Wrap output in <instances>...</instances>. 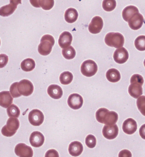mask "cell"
<instances>
[{"instance_id": "42", "label": "cell", "mask_w": 145, "mask_h": 157, "mask_svg": "<svg viewBox=\"0 0 145 157\" xmlns=\"http://www.w3.org/2000/svg\"><path fill=\"white\" fill-rule=\"evenodd\" d=\"M143 64H144V66H145V60H144V62H143Z\"/></svg>"}, {"instance_id": "36", "label": "cell", "mask_w": 145, "mask_h": 157, "mask_svg": "<svg viewBox=\"0 0 145 157\" xmlns=\"http://www.w3.org/2000/svg\"><path fill=\"white\" fill-rule=\"evenodd\" d=\"M9 58L6 54H0V68L5 67L8 63Z\"/></svg>"}, {"instance_id": "22", "label": "cell", "mask_w": 145, "mask_h": 157, "mask_svg": "<svg viewBox=\"0 0 145 157\" xmlns=\"http://www.w3.org/2000/svg\"><path fill=\"white\" fill-rule=\"evenodd\" d=\"M64 17L67 23L73 24L78 19V13L74 8H69L65 12Z\"/></svg>"}, {"instance_id": "7", "label": "cell", "mask_w": 145, "mask_h": 157, "mask_svg": "<svg viewBox=\"0 0 145 157\" xmlns=\"http://www.w3.org/2000/svg\"><path fill=\"white\" fill-rule=\"evenodd\" d=\"M44 116L42 111L39 109H33L28 114L30 123L35 126H39L43 123Z\"/></svg>"}, {"instance_id": "26", "label": "cell", "mask_w": 145, "mask_h": 157, "mask_svg": "<svg viewBox=\"0 0 145 157\" xmlns=\"http://www.w3.org/2000/svg\"><path fill=\"white\" fill-rule=\"evenodd\" d=\"M73 79V75L69 71L63 72L60 76V82L63 85H68L71 84Z\"/></svg>"}, {"instance_id": "2", "label": "cell", "mask_w": 145, "mask_h": 157, "mask_svg": "<svg viewBox=\"0 0 145 157\" xmlns=\"http://www.w3.org/2000/svg\"><path fill=\"white\" fill-rule=\"evenodd\" d=\"M104 42L110 47L119 48L123 47L125 43V39L121 33L111 32L106 34Z\"/></svg>"}, {"instance_id": "16", "label": "cell", "mask_w": 145, "mask_h": 157, "mask_svg": "<svg viewBox=\"0 0 145 157\" xmlns=\"http://www.w3.org/2000/svg\"><path fill=\"white\" fill-rule=\"evenodd\" d=\"M141 84L138 82L131 83L128 88V92L130 95L134 98H140L143 94V88Z\"/></svg>"}, {"instance_id": "8", "label": "cell", "mask_w": 145, "mask_h": 157, "mask_svg": "<svg viewBox=\"0 0 145 157\" xmlns=\"http://www.w3.org/2000/svg\"><path fill=\"white\" fill-rule=\"evenodd\" d=\"M103 25L104 22L102 17L99 16H95L92 19L89 25V31L91 34H96L102 31Z\"/></svg>"}, {"instance_id": "21", "label": "cell", "mask_w": 145, "mask_h": 157, "mask_svg": "<svg viewBox=\"0 0 145 157\" xmlns=\"http://www.w3.org/2000/svg\"><path fill=\"white\" fill-rule=\"evenodd\" d=\"M139 13V10L136 6L133 5L128 6L124 9L122 12V16L124 20L126 22L128 21L136 14Z\"/></svg>"}, {"instance_id": "20", "label": "cell", "mask_w": 145, "mask_h": 157, "mask_svg": "<svg viewBox=\"0 0 145 157\" xmlns=\"http://www.w3.org/2000/svg\"><path fill=\"white\" fill-rule=\"evenodd\" d=\"M47 92L51 98L56 100L60 99L63 95V90L61 86L56 84H52L48 86Z\"/></svg>"}, {"instance_id": "30", "label": "cell", "mask_w": 145, "mask_h": 157, "mask_svg": "<svg viewBox=\"0 0 145 157\" xmlns=\"http://www.w3.org/2000/svg\"><path fill=\"white\" fill-rule=\"evenodd\" d=\"M134 46L139 51H145V36H138L135 39Z\"/></svg>"}, {"instance_id": "38", "label": "cell", "mask_w": 145, "mask_h": 157, "mask_svg": "<svg viewBox=\"0 0 145 157\" xmlns=\"http://www.w3.org/2000/svg\"><path fill=\"white\" fill-rule=\"evenodd\" d=\"M139 133L141 136V137L145 140V124L142 125L140 127V130H139Z\"/></svg>"}, {"instance_id": "43", "label": "cell", "mask_w": 145, "mask_h": 157, "mask_svg": "<svg viewBox=\"0 0 145 157\" xmlns=\"http://www.w3.org/2000/svg\"><path fill=\"white\" fill-rule=\"evenodd\" d=\"M0 46H1V39H0Z\"/></svg>"}, {"instance_id": "28", "label": "cell", "mask_w": 145, "mask_h": 157, "mask_svg": "<svg viewBox=\"0 0 145 157\" xmlns=\"http://www.w3.org/2000/svg\"><path fill=\"white\" fill-rule=\"evenodd\" d=\"M62 54L65 59L71 60L74 58L76 55V52L74 47L71 46L63 49L62 50Z\"/></svg>"}, {"instance_id": "33", "label": "cell", "mask_w": 145, "mask_h": 157, "mask_svg": "<svg viewBox=\"0 0 145 157\" xmlns=\"http://www.w3.org/2000/svg\"><path fill=\"white\" fill-rule=\"evenodd\" d=\"M85 144L90 149L94 148L96 145V139L94 136L89 134L86 137Z\"/></svg>"}, {"instance_id": "10", "label": "cell", "mask_w": 145, "mask_h": 157, "mask_svg": "<svg viewBox=\"0 0 145 157\" xmlns=\"http://www.w3.org/2000/svg\"><path fill=\"white\" fill-rule=\"evenodd\" d=\"M15 153L20 157H32L34 154L31 147L24 143H20L16 145Z\"/></svg>"}, {"instance_id": "41", "label": "cell", "mask_w": 145, "mask_h": 157, "mask_svg": "<svg viewBox=\"0 0 145 157\" xmlns=\"http://www.w3.org/2000/svg\"><path fill=\"white\" fill-rule=\"evenodd\" d=\"M10 3L17 6L18 4H22V0H10Z\"/></svg>"}, {"instance_id": "17", "label": "cell", "mask_w": 145, "mask_h": 157, "mask_svg": "<svg viewBox=\"0 0 145 157\" xmlns=\"http://www.w3.org/2000/svg\"><path fill=\"white\" fill-rule=\"evenodd\" d=\"M73 40V36L71 33L68 32H63L60 36L59 44L62 48H65L70 46Z\"/></svg>"}, {"instance_id": "3", "label": "cell", "mask_w": 145, "mask_h": 157, "mask_svg": "<svg viewBox=\"0 0 145 157\" xmlns=\"http://www.w3.org/2000/svg\"><path fill=\"white\" fill-rule=\"evenodd\" d=\"M55 43V39L53 36L49 34L43 36L38 46V51L40 54L43 56L50 54Z\"/></svg>"}, {"instance_id": "40", "label": "cell", "mask_w": 145, "mask_h": 157, "mask_svg": "<svg viewBox=\"0 0 145 157\" xmlns=\"http://www.w3.org/2000/svg\"><path fill=\"white\" fill-rule=\"evenodd\" d=\"M30 2L34 7L36 8H40L39 0H30Z\"/></svg>"}, {"instance_id": "18", "label": "cell", "mask_w": 145, "mask_h": 157, "mask_svg": "<svg viewBox=\"0 0 145 157\" xmlns=\"http://www.w3.org/2000/svg\"><path fill=\"white\" fill-rule=\"evenodd\" d=\"M13 102V97L9 91H2L0 92V106L7 108L11 105Z\"/></svg>"}, {"instance_id": "24", "label": "cell", "mask_w": 145, "mask_h": 157, "mask_svg": "<svg viewBox=\"0 0 145 157\" xmlns=\"http://www.w3.org/2000/svg\"><path fill=\"white\" fill-rule=\"evenodd\" d=\"M16 8V6L10 3L7 5L2 6L0 8V16L6 17L11 16L15 12Z\"/></svg>"}, {"instance_id": "31", "label": "cell", "mask_w": 145, "mask_h": 157, "mask_svg": "<svg viewBox=\"0 0 145 157\" xmlns=\"http://www.w3.org/2000/svg\"><path fill=\"white\" fill-rule=\"evenodd\" d=\"M40 6L43 10H49L54 6V0H39Z\"/></svg>"}, {"instance_id": "19", "label": "cell", "mask_w": 145, "mask_h": 157, "mask_svg": "<svg viewBox=\"0 0 145 157\" xmlns=\"http://www.w3.org/2000/svg\"><path fill=\"white\" fill-rule=\"evenodd\" d=\"M69 153L73 157L79 156L83 150V145L78 141L72 142L69 146Z\"/></svg>"}, {"instance_id": "35", "label": "cell", "mask_w": 145, "mask_h": 157, "mask_svg": "<svg viewBox=\"0 0 145 157\" xmlns=\"http://www.w3.org/2000/svg\"><path fill=\"white\" fill-rule=\"evenodd\" d=\"M134 82H138L143 86L144 83V79L141 75L134 74L130 78V84Z\"/></svg>"}, {"instance_id": "9", "label": "cell", "mask_w": 145, "mask_h": 157, "mask_svg": "<svg viewBox=\"0 0 145 157\" xmlns=\"http://www.w3.org/2000/svg\"><path fill=\"white\" fill-rule=\"evenodd\" d=\"M102 133L107 140H112L118 137V126L115 124L114 125H106L104 126Z\"/></svg>"}, {"instance_id": "32", "label": "cell", "mask_w": 145, "mask_h": 157, "mask_svg": "<svg viewBox=\"0 0 145 157\" xmlns=\"http://www.w3.org/2000/svg\"><path fill=\"white\" fill-rule=\"evenodd\" d=\"M137 106L142 115L145 116V96H141L137 100Z\"/></svg>"}, {"instance_id": "25", "label": "cell", "mask_w": 145, "mask_h": 157, "mask_svg": "<svg viewBox=\"0 0 145 157\" xmlns=\"http://www.w3.org/2000/svg\"><path fill=\"white\" fill-rule=\"evenodd\" d=\"M20 67L23 71L30 72L35 68V62L34 60L31 58L24 59L20 64Z\"/></svg>"}, {"instance_id": "11", "label": "cell", "mask_w": 145, "mask_h": 157, "mask_svg": "<svg viewBox=\"0 0 145 157\" xmlns=\"http://www.w3.org/2000/svg\"><path fill=\"white\" fill-rule=\"evenodd\" d=\"M83 98L78 94H71L67 98V104L69 107L74 110L80 109L83 105Z\"/></svg>"}, {"instance_id": "37", "label": "cell", "mask_w": 145, "mask_h": 157, "mask_svg": "<svg viewBox=\"0 0 145 157\" xmlns=\"http://www.w3.org/2000/svg\"><path fill=\"white\" fill-rule=\"evenodd\" d=\"M45 157H59V155L58 152L57 151H56L54 149H51L48 150L47 152L45 154Z\"/></svg>"}, {"instance_id": "27", "label": "cell", "mask_w": 145, "mask_h": 157, "mask_svg": "<svg viewBox=\"0 0 145 157\" xmlns=\"http://www.w3.org/2000/svg\"><path fill=\"white\" fill-rule=\"evenodd\" d=\"M117 3L116 0H103L102 2L103 9L106 12H112L115 9Z\"/></svg>"}, {"instance_id": "23", "label": "cell", "mask_w": 145, "mask_h": 157, "mask_svg": "<svg viewBox=\"0 0 145 157\" xmlns=\"http://www.w3.org/2000/svg\"><path fill=\"white\" fill-rule=\"evenodd\" d=\"M107 79L111 82H117L121 79L120 72L116 68H111L106 72Z\"/></svg>"}, {"instance_id": "5", "label": "cell", "mask_w": 145, "mask_h": 157, "mask_svg": "<svg viewBox=\"0 0 145 157\" xmlns=\"http://www.w3.org/2000/svg\"><path fill=\"white\" fill-rule=\"evenodd\" d=\"M97 64L92 60H87L83 62L81 66V71L82 75L86 77H92L98 71Z\"/></svg>"}, {"instance_id": "13", "label": "cell", "mask_w": 145, "mask_h": 157, "mask_svg": "<svg viewBox=\"0 0 145 157\" xmlns=\"http://www.w3.org/2000/svg\"><path fill=\"white\" fill-rule=\"evenodd\" d=\"M122 129L125 133L131 135L137 131V124L134 119L129 118L123 122Z\"/></svg>"}, {"instance_id": "6", "label": "cell", "mask_w": 145, "mask_h": 157, "mask_svg": "<svg viewBox=\"0 0 145 157\" xmlns=\"http://www.w3.org/2000/svg\"><path fill=\"white\" fill-rule=\"evenodd\" d=\"M17 88L20 94L24 96L31 95L34 90L33 84L27 79H23L18 82Z\"/></svg>"}, {"instance_id": "14", "label": "cell", "mask_w": 145, "mask_h": 157, "mask_svg": "<svg viewBox=\"0 0 145 157\" xmlns=\"http://www.w3.org/2000/svg\"><path fill=\"white\" fill-rule=\"evenodd\" d=\"M144 18L140 13L136 14L129 21L128 25L130 28L133 30H137L141 29L143 24Z\"/></svg>"}, {"instance_id": "4", "label": "cell", "mask_w": 145, "mask_h": 157, "mask_svg": "<svg viewBox=\"0 0 145 157\" xmlns=\"http://www.w3.org/2000/svg\"><path fill=\"white\" fill-rule=\"evenodd\" d=\"M20 126V121L16 117L9 118L1 130V133L5 137H12L16 133Z\"/></svg>"}, {"instance_id": "15", "label": "cell", "mask_w": 145, "mask_h": 157, "mask_svg": "<svg viewBox=\"0 0 145 157\" xmlns=\"http://www.w3.org/2000/svg\"><path fill=\"white\" fill-rule=\"evenodd\" d=\"M45 138L43 134L40 132H34L32 133L30 137V142L32 146L39 147L43 145Z\"/></svg>"}, {"instance_id": "12", "label": "cell", "mask_w": 145, "mask_h": 157, "mask_svg": "<svg viewBox=\"0 0 145 157\" xmlns=\"http://www.w3.org/2000/svg\"><path fill=\"white\" fill-rule=\"evenodd\" d=\"M114 62L118 64H124L129 59V53L125 48L122 47L117 48L114 53Z\"/></svg>"}, {"instance_id": "34", "label": "cell", "mask_w": 145, "mask_h": 157, "mask_svg": "<svg viewBox=\"0 0 145 157\" xmlns=\"http://www.w3.org/2000/svg\"><path fill=\"white\" fill-rule=\"evenodd\" d=\"M18 83V82H14L13 84H12V86L10 88V92L14 98H20V96H22L18 90V88H17Z\"/></svg>"}, {"instance_id": "1", "label": "cell", "mask_w": 145, "mask_h": 157, "mask_svg": "<svg viewBox=\"0 0 145 157\" xmlns=\"http://www.w3.org/2000/svg\"><path fill=\"white\" fill-rule=\"evenodd\" d=\"M96 119L99 122L106 125H114L118 121V114L114 111H110L105 108L99 109L95 114Z\"/></svg>"}, {"instance_id": "39", "label": "cell", "mask_w": 145, "mask_h": 157, "mask_svg": "<svg viewBox=\"0 0 145 157\" xmlns=\"http://www.w3.org/2000/svg\"><path fill=\"white\" fill-rule=\"evenodd\" d=\"M126 154H132L130 152L129 150H124L121 151L120 152L118 156L120 157H129L128 155H126Z\"/></svg>"}, {"instance_id": "29", "label": "cell", "mask_w": 145, "mask_h": 157, "mask_svg": "<svg viewBox=\"0 0 145 157\" xmlns=\"http://www.w3.org/2000/svg\"><path fill=\"white\" fill-rule=\"evenodd\" d=\"M6 111L8 116L10 117L18 118L20 116V109L18 106L14 104H12L11 105L7 108Z\"/></svg>"}]
</instances>
